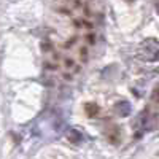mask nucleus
Here are the masks:
<instances>
[{
	"mask_svg": "<svg viewBox=\"0 0 159 159\" xmlns=\"http://www.w3.org/2000/svg\"><path fill=\"white\" fill-rule=\"evenodd\" d=\"M80 57H81L83 59V62H86L88 61V48H81V49H80Z\"/></svg>",
	"mask_w": 159,
	"mask_h": 159,
	"instance_id": "423d86ee",
	"label": "nucleus"
},
{
	"mask_svg": "<svg viewBox=\"0 0 159 159\" xmlns=\"http://www.w3.org/2000/svg\"><path fill=\"white\" fill-rule=\"evenodd\" d=\"M75 65V62L72 61V59H65V67H69V69H72Z\"/></svg>",
	"mask_w": 159,
	"mask_h": 159,
	"instance_id": "0eeeda50",
	"label": "nucleus"
},
{
	"mask_svg": "<svg viewBox=\"0 0 159 159\" xmlns=\"http://www.w3.org/2000/svg\"><path fill=\"white\" fill-rule=\"evenodd\" d=\"M67 140L70 143H73V145H78V143L83 142V134L80 130H76V129H70L69 134H67Z\"/></svg>",
	"mask_w": 159,
	"mask_h": 159,
	"instance_id": "7ed1b4c3",
	"label": "nucleus"
},
{
	"mask_svg": "<svg viewBox=\"0 0 159 159\" xmlns=\"http://www.w3.org/2000/svg\"><path fill=\"white\" fill-rule=\"evenodd\" d=\"M84 111H86V115L89 118H96L100 113V107L97 103H94V102H88V103H84Z\"/></svg>",
	"mask_w": 159,
	"mask_h": 159,
	"instance_id": "f03ea898",
	"label": "nucleus"
},
{
	"mask_svg": "<svg viewBox=\"0 0 159 159\" xmlns=\"http://www.w3.org/2000/svg\"><path fill=\"white\" fill-rule=\"evenodd\" d=\"M75 25L76 27H86V29L92 27V24L91 22H84V19H75Z\"/></svg>",
	"mask_w": 159,
	"mask_h": 159,
	"instance_id": "39448f33",
	"label": "nucleus"
},
{
	"mask_svg": "<svg viewBox=\"0 0 159 159\" xmlns=\"http://www.w3.org/2000/svg\"><path fill=\"white\" fill-rule=\"evenodd\" d=\"M88 40H89V43H94V37H92V35H89Z\"/></svg>",
	"mask_w": 159,
	"mask_h": 159,
	"instance_id": "6e6552de",
	"label": "nucleus"
},
{
	"mask_svg": "<svg viewBox=\"0 0 159 159\" xmlns=\"http://www.w3.org/2000/svg\"><path fill=\"white\" fill-rule=\"evenodd\" d=\"M127 2H134V0H127Z\"/></svg>",
	"mask_w": 159,
	"mask_h": 159,
	"instance_id": "1a4fd4ad",
	"label": "nucleus"
},
{
	"mask_svg": "<svg viewBox=\"0 0 159 159\" xmlns=\"http://www.w3.org/2000/svg\"><path fill=\"white\" fill-rule=\"evenodd\" d=\"M132 111V107H130V103L127 100H119L116 105H115V113L119 116V118H126L129 116Z\"/></svg>",
	"mask_w": 159,
	"mask_h": 159,
	"instance_id": "f257e3e1",
	"label": "nucleus"
},
{
	"mask_svg": "<svg viewBox=\"0 0 159 159\" xmlns=\"http://www.w3.org/2000/svg\"><path fill=\"white\" fill-rule=\"evenodd\" d=\"M107 139L111 143H119V129L116 126H113L110 130H107Z\"/></svg>",
	"mask_w": 159,
	"mask_h": 159,
	"instance_id": "20e7f679",
	"label": "nucleus"
}]
</instances>
